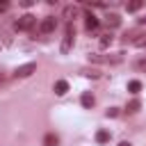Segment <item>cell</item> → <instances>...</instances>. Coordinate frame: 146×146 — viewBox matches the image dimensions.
<instances>
[{
	"label": "cell",
	"instance_id": "1",
	"mask_svg": "<svg viewBox=\"0 0 146 146\" xmlns=\"http://www.w3.org/2000/svg\"><path fill=\"white\" fill-rule=\"evenodd\" d=\"M71 48H73V25L68 23V25H66V32H64V36H62L59 52H62V55H68V52H71Z\"/></svg>",
	"mask_w": 146,
	"mask_h": 146
},
{
	"label": "cell",
	"instance_id": "13",
	"mask_svg": "<svg viewBox=\"0 0 146 146\" xmlns=\"http://www.w3.org/2000/svg\"><path fill=\"white\" fill-rule=\"evenodd\" d=\"M128 91H130V94H139V91H141V82H139V80H130V82H128Z\"/></svg>",
	"mask_w": 146,
	"mask_h": 146
},
{
	"label": "cell",
	"instance_id": "7",
	"mask_svg": "<svg viewBox=\"0 0 146 146\" xmlns=\"http://www.w3.org/2000/svg\"><path fill=\"white\" fill-rule=\"evenodd\" d=\"M66 91H68V82H66V80H57V82H55V94H57V96H64Z\"/></svg>",
	"mask_w": 146,
	"mask_h": 146
},
{
	"label": "cell",
	"instance_id": "11",
	"mask_svg": "<svg viewBox=\"0 0 146 146\" xmlns=\"http://www.w3.org/2000/svg\"><path fill=\"white\" fill-rule=\"evenodd\" d=\"M80 103H82V107H91V105H94V96H91L89 91H84V94L80 96Z\"/></svg>",
	"mask_w": 146,
	"mask_h": 146
},
{
	"label": "cell",
	"instance_id": "5",
	"mask_svg": "<svg viewBox=\"0 0 146 146\" xmlns=\"http://www.w3.org/2000/svg\"><path fill=\"white\" fill-rule=\"evenodd\" d=\"M62 16L71 23L73 18H78V7H75V5H66V7H64V11H62Z\"/></svg>",
	"mask_w": 146,
	"mask_h": 146
},
{
	"label": "cell",
	"instance_id": "21",
	"mask_svg": "<svg viewBox=\"0 0 146 146\" xmlns=\"http://www.w3.org/2000/svg\"><path fill=\"white\" fill-rule=\"evenodd\" d=\"M137 68H139V71H146V59H139V62H137Z\"/></svg>",
	"mask_w": 146,
	"mask_h": 146
},
{
	"label": "cell",
	"instance_id": "14",
	"mask_svg": "<svg viewBox=\"0 0 146 146\" xmlns=\"http://www.w3.org/2000/svg\"><path fill=\"white\" fill-rule=\"evenodd\" d=\"M139 107H141V100H139V98H132V100L128 103V107H125V110H128V112H137Z\"/></svg>",
	"mask_w": 146,
	"mask_h": 146
},
{
	"label": "cell",
	"instance_id": "10",
	"mask_svg": "<svg viewBox=\"0 0 146 146\" xmlns=\"http://www.w3.org/2000/svg\"><path fill=\"white\" fill-rule=\"evenodd\" d=\"M112 41H114V36H112V32H107V34H103V36H100V41H98V43H100V48H110V46H112Z\"/></svg>",
	"mask_w": 146,
	"mask_h": 146
},
{
	"label": "cell",
	"instance_id": "6",
	"mask_svg": "<svg viewBox=\"0 0 146 146\" xmlns=\"http://www.w3.org/2000/svg\"><path fill=\"white\" fill-rule=\"evenodd\" d=\"M84 27L91 32V30H98V18L94 16V14H87L84 16Z\"/></svg>",
	"mask_w": 146,
	"mask_h": 146
},
{
	"label": "cell",
	"instance_id": "22",
	"mask_svg": "<svg viewBox=\"0 0 146 146\" xmlns=\"http://www.w3.org/2000/svg\"><path fill=\"white\" fill-rule=\"evenodd\" d=\"M119 146H132V144H130V141H121Z\"/></svg>",
	"mask_w": 146,
	"mask_h": 146
},
{
	"label": "cell",
	"instance_id": "9",
	"mask_svg": "<svg viewBox=\"0 0 146 146\" xmlns=\"http://www.w3.org/2000/svg\"><path fill=\"white\" fill-rule=\"evenodd\" d=\"M57 144H59V137H57V135L48 132V135L43 137V146H57Z\"/></svg>",
	"mask_w": 146,
	"mask_h": 146
},
{
	"label": "cell",
	"instance_id": "20",
	"mask_svg": "<svg viewBox=\"0 0 146 146\" xmlns=\"http://www.w3.org/2000/svg\"><path fill=\"white\" fill-rule=\"evenodd\" d=\"M107 116H119V110H116V107H110V110H107Z\"/></svg>",
	"mask_w": 146,
	"mask_h": 146
},
{
	"label": "cell",
	"instance_id": "23",
	"mask_svg": "<svg viewBox=\"0 0 146 146\" xmlns=\"http://www.w3.org/2000/svg\"><path fill=\"white\" fill-rule=\"evenodd\" d=\"M139 23H146V16H144V18H139Z\"/></svg>",
	"mask_w": 146,
	"mask_h": 146
},
{
	"label": "cell",
	"instance_id": "24",
	"mask_svg": "<svg viewBox=\"0 0 146 146\" xmlns=\"http://www.w3.org/2000/svg\"><path fill=\"white\" fill-rule=\"evenodd\" d=\"M0 82H2V73H0Z\"/></svg>",
	"mask_w": 146,
	"mask_h": 146
},
{
	"label": "cell",
	"instance_id": "8",
	"mask_svg": "<svg viewBox=\"0 0 146 146\" xmlns=\"http://www.w3.org/2000/svg\"><path fill=\"white\" fill-rule=\"evenodd\" d=\"M110 137H112L110 130H98V132H96V141H98V144H107Z\"/></svg>",
	"mask_w": 146,
	"mask_h": 146
},
{
	"label": "cell",
	"instance_id": "17",
	"mask_svg": "<svg viewBox=\"0 0 146 146\" xmlns=\"http://www.w3.org/2000/svg\"><path fill=\"white\" fill-rule=\"evenodd\" d=\"M89 62H96V64H103V62H105V57H100V55H89Z\"/></svg>",
	"mask_w": 146,
	"mask_h": 146
},
{
	"label": "cell",
	"instance_id": "4",
	"mask_svg": "<svg viewBox=\"0 0 146 146\" xmlns=\"http://www.w3.org/2000/svg\"><path fill=\"white\" fill-rule=\"evenodd\" d=\"M36 71V64L34 62H27V64H23V66H18L16 71H14V78H27V75H32Z\"/></svg>",
	"mask_w": 146,
	"mask_h": 146
},
{
	"label": "cell",
	"instance_id": "15",
	"mask_svg": "<svg viewBox=\"0 0 146 146\" xmlns=\"http://www.w3.org/2000/svg\"><path fill=\"white\" fill-rule=\"evenodd\" d=\"M132 43H135L137 48H146V32H144V34H139V36H135V39H132Z\"/></svg>",
	"mask_w": 146,
	"mask_h": 146
},
{
	"label": "cell",
	"instance_id": "12",
	"mask_svg": "<svg viewBox=\"0 0 146 146\" xmlns=\"http://www.w3.org/2000/svg\"><path fill=\"white\" fill-rule=\"evenodd\" d=\"M105 18H107V25H110V27H116V25L121 23V16H119V14H107Z\"/></svg>",
	"mask_w": 146,
	"mask_h": 146
},
{
	"label": "cell",
	"instance_id": "2",
	"mask_svg": "<svg viewBox=\"0 0 146 146\" xmlns=\"http://www.w3.org/2000/svg\"><path fill=\"white\" fill-rule=\"evenodd\" d=\"M34 23H36V18H34L32 14H23V16L14 23V27L23 32V30H32V27H34Z\"/></svg>",
	"mask_w": 146,
	"mask_h": 146
},
{
	"label": "cell",
	"instance_id": "16",
	"mask_svg": "<svg viewBox=\"0 0 146 146\" xmlns=\"http://www.w3.org/2000/svg\"><path fill=\"white\" fill-rule=\"evenodd\" d=\"M141 7H144V2H139V0H135V2H128V5H125V9H128V11H139Z\"/></svg>",
	"mask_w": 146,
	"mask_h": 146
},
{
	"label": "cell",
	"instance_id": "19",
	"mask_svg": "<svg viewBox=\"0 0 146 146\" xmlns=\"http://www.w3.org/2000/svg\"><path fill=\"white\" fill-rule=\"evenodd\" d=\"M7 9H9V2H7V0H2V2H0V14H5Z\"/></svg>",
	"mask_w": 146,
	"mask_h": 146
},
{
	"label": "cell",
	"instance_id": "18",
	"mask_svg": "<svg viewBox=\"0 0 146 146\" xmlns=\"http://www.w3.org/2000/svg\"><path fill=\"white\" fill-rule=\"evenodd\" d=\"M84 75H87V78H94V80H96V78H98L100 73H98V71H84Z\"/></svg>",
	"mask_w": 146,
	"mask_h": 146
},
{
	"label": "cell",
	"instance_id": "3",
	"mask_svg": "<svg viewBox=\"0 0 146 146\" xmlns=\"http://www.w3.org/2000/svg\"><path fill=\"white\" fill-rule=\"evenodd\" d=\"M55 27H57L55 16H46V18H41V23H39V32H41V34H50V32H55Z\"/></svg>",
	"mask_w": 146,
	"mask_h": 146
}]
</instances>
